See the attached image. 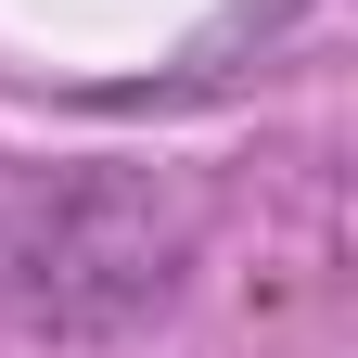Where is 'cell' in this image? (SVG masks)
Returning a JSON list of instances; mask_svg holds the SVG:
<instances>
[{
  "label": "cell",
  "instance_id": "6da1fadb",
  "mask_svg": "<svg viewBox=\"0 0 358 358\" xmlns=\"http://www.w3.org/2000/svg\"><path fill=\"white\" fill-rule=\"evenodd\" d=\"M192 268V192L154 166H64L0 205V320L38 345H115Z\"/></svg>",
  "mask_w": 358,
  "mask_h": 358
}]
</instances>
